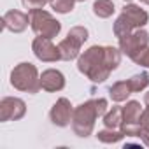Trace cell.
<instances>
[{
  "label": "cell",
  "instance_id": "cell-2",
  "mask_svg": "<svg viewBox=\"0 0 149 149\" xmlns=\"http://www.w3.org/2000/svg\"><path fill=\"white\" fill-rule=\"evenodd\" d=\"M107 112V100L105 98H97V100H88L74 109L72 116V130L77 137H90L97 118L104 116Z\"/></svg>",
  "mask_w": 149,
  "mask_h": 149
},
{
  "label": "cell",
  "instance_id": "cell-10",
  "mask_svg": "<svg viewBox=\"0 0 149 149\" xmlns=\"http://www.w3.org/2000/svg\"><path fill=\"white\" fill-rule=\"evenodd\" d=\"M28 23H30V16L25 14V13H21V11H16V9L7 11V13L2 16V26H4L6 30L13 32V33H21V32H25L26 26H28Z\"/></svg>",
  "mask_w": 149,
  "mask_h": 149
},
{
  "label": "cell",
  "instance_id": "cell-14",
  "mask_svg": "<svg viewBox=\"0 0 149 149\" xmlns=\"http://www.w3.org/2000/svg\"><path fill=\"white\" fill-rule=\"evenodd\" d=\"M132 95V90L128 86V81H118L109 88V97L114 102H125Z\"/></svg>",
  "mask_w": 149,
  "mask_h": 149
},
{
  "label": "cell",
  "instance_id": "cell-7",
  "mask_svg": "<svg viewBox=\"0 0 149 149\" xmlns=\"http://www.w3.org/2000/svg\"><path fill=\"white\" fill-rule=\"evenodd\" d=\"M26 114V104L16 97H6L0 102V121H18Z\"/></svg>",
  "mask_w": 149,
  "mask_h": 149
},
{
  "label": "cell",
  "instance_id": "cell-16",
  "mask_svg": "<svg viewBox=\"0 0 149 149\" xmlns=\"http://www.w3.org/2000/svg\"><path fill=\"white\" fill-rule=\"evenodd\" d=\"M116 7L112 4V0H95V4H93V14L105 19V18H111L114 14Z\"/></svg>",
  "mask_w": 149,
  "mask_h": 149
},
{
  "label": "cell",
  "instance_id": "cell-18",
  "mask_svg": "<svg viewBox=\"0 0 149 149\" xmlns=\"http://www.w3.org/2000/svg\"><path fill=\"white\" fill-rule=\"evenodd\" d=\"M149 84V74L147 72H140V74H135L128 79V86L132 90V93H139L142 90H146Z\"/></svg>",
  "mask_w": 149,
  "mask_h": 149
},
{
  "label": "cell",
  "instance_id": "cell-3",
  "mask_svg": "<svg viewBox=\"0 0 149 149\" xmlns=\"http://www.w3.org/2000/svg\"><path fill=\"white\" fill-rule=\"evenodd\" d=\"M11 84L19 91L32 93V95L37 93L40 90V76L37 67L30 61H23L16 65L11 72Z\"/></svg>",
  "mask_w": 149,
  "mask_h": 149
},
{
  "label": "cell",
  "instance_id": "cell-15",
  "mask_svg": "<svg viewBox=\"0 0 149 149\" xmlns=\"http://www.w3.org/2000/svg\"><path fill=\"white\" fill-rule=\"evenodd\" d=\"M104 125H105V128H112V130L119 128L123 125V107L114 105L109 112H105L104 114Z\"/></svg>",
  "mask_w": 149,
  "mask_h": 149
},
{
  "label": "cell",
  "instance_id": "cell-26",
  "mask_svg": "<svg viewBox=\"0 0 149 149\" xmlns=\"http://www.w3.org/2000/svg\"><path fill=\"white\" fill-rule=\"evenodd\" d=\"M140 2H144V4H147V6H149V0H140Z\"/></svg>",
  "mask_w": 149,
  "mask_h": 149
},
{
  "label": "cell",
  "instance_id": "cell-24",
  "mask_svg": "<svg viewBox=\"0 0 149 149\" xmlns=\"http://www.w3.org/2000/svg\"><path fill=\"white\" fill-rule=\"evenodd\" d=\"M140 125H142V126H146V128H149V105L142 111V116H140Z\"/></svg>",
  "mask_w": 149,
  "mask_h": 149
},
{
  "label": "cell",
  "instance_id": "cell-28",
  "mask_svg": "<svg viewBox=\"0 0 149 149\" xmlns=\"http://www.w3.org/2000/svg\"><path fill=\"white\" fill-rule=\"evenodd\" d=\"M77 2H84V0H77Z\"/></svg>",
  "mask_w": 149,
  "mask_h": 149
},
{
  "label": "cell",
  "instance_id": "cell-20",
  "mask_svg": "<svg viewBox=\"0 0 149 149\" xmlns=\"http://www.w3.org/2000/svg\"><path fill=\"white\" fill-rule=\"evenodd\" d=\"M77 0H49V6L54 13H60V14H67L74 9Z\"/></svg>",
  "mask_w": 149,
  "mask_h": 149
},
{
  "label": "cell",
  "instance_id": "cell-12",
  "mask_svg": "<svg viewBox=\"0 0 149 149\" xmlns=\"http://www.w3.org/2000/svg\"><path fill=\"white\" fill-rule=\"evenodd\" d=\"M121 13L130 19V23L133 25V28H142L149 21V14L144 9H140V6H135V4H126Z\"/></svg>",
  "mask_w": 149,
  "mask_h": 149
},
{
  "label": "cell",
  "instance_id": "cell-27",
  "mask_svg": "<svg viewBox=\"0 0 149 149\" xmlns=\"http://www.w3.org/2000/svg\"><path fill=\"white\" fill-rule=\"evenodd\" d=\"M125 2H132V0H125Z\"/></svg>",
  "mask_w": 149,
  "mask_h": 149
},
{
  "label": "cell",
  "instance_id": "cell-19",
  "mask_svg": "<svg viewBox=\"0 0 149 149\" xmlns=\"http://www.w3.org/2000/svg\"><path fill=\"white\" fill-rule=\"evenodd\" d=\"M123 137H125V133L121 130H112V128H107V130H102V132L97 133V139L104 144H116Z\"/></svg>",
  "mask_w": 149,
  "mask_h": 149
},
{
  "label": "cell",
  "instance_id": "cell-8",
  "mask_svg": "<svg viewBox=\"0 0 149 149\" xmlns=\"http://www.w3.org/2000/svg\"><path fill=\"white\" fill-rule=\"evenodd\" d=\"M32 51L37 56V60H40V61L53 63V61L61 60L60 47L54 46L51 42V39H46V37H35L32 42Z\"/></svg>",
  "mask_w": 149,
  "mask_h": 149
},
{
  "label": "cell",
  "instance_id": "cell-17",
  "mask_svg": "<svg viewBox=\"0 0 149 149\" xmlns=\"http://www.w3.org/2000/svg\"><path fill=\"white\" fill-rule=\"evenodd\" d=\"M133 30H135V28H133V25L130 23V19L121 13V14L118 16V19H116V23H114V35H116L118 39H123V37L130 35Z\"/></svg>",
  "mask_w": 149,
  "mask_h": 149
},
{
  "label": "cell",
  "instance_id": "cell-11",
  "mask_svg": "<svg viewBox=\"0 0 149 149\" xmlns=\"http://www.w3.org/2000/svg\"><path fill=\"white\" fill-rule=\"evenodd\" d=\"M65 88V76L56 68H47L40 74V90L54 93Z\"/></svg>",
  "mask_w": 149,
  "mask_h": 149
},
{
  "label": "cell",
  "instance_id": "cell-1",
  "mask_svg": "<svg viewBox=\"0 0 149 149\" xmlns=\"http://www.w3.org/2000/svg\"><path fill=\"white\" fill-rule=\"evenodd\" d=\"M121 49L112 46H91L77 58V68L91 83H105L121 63Z\"/></svg>",
  "mask_w": 149,
  "mask_h": 149
},
{
  "label": "cell",
  "instance_id": "cell-21",
  "mask_svg": "<svg viewBox=\"0 0 149 149\" xmlns=\"http://www.w3.org/2000/svg\"><path fill=\"white\" fill-rule=\"evenodd\" d=\"M47 2H49V0H23V6L28 11H32V9H42Z\"/></svg>",
  "mask_w": 149,
  "mask_h": 149
},
{
  "label": "cell",
  "instance_id": "cell-9",
  "mask_svg": "<svg viewBox=\"0 0 149 149\" xmlns=\"http://www.w3.org/2000/svg\"><path fill=\"white\" fill-rule=\"evenodd\" d=\"M72 116H74V109H72V104L68 98L61 97L54 102V105L51 107V112H49V118H51V123L63 128V126H68L72 123Z\"/></svg>",
  "mask_w": 149,
  "mask_h": 149
},
{
  "label": "cell",
  "instance_id": "cell-23",
  "mask_svg": "<svg viewBox=\"0 0 149 149\" xmlns=\"http://www.w3.org/2000/svg\"><path fill=\"white\" fill-rule=\"evenodd\" d=\"M137 137L144 142V146H147L149 147V128H146V126H139V130H137Z\"/></svg>",
  "mask_w": 149,
  "mask_h": 149
},
{
  "label": "cell",
  "instance_id": "cell-22",
  "mask_svg": "<svg viewBox=\"0 0 149 149\" xmlns=\"http://www.w3.org/2000/svg\"><path fill=\"white\" fill-rule=\"evenodd\" d=\"M137 65H140V67H146V68H149V47H146L135 60H133Z\"/></svg>",
  "mask_w": 149,
  "mask_h": 149
},
{
  "label": "cell",
  "instance_id": "cell-13",
  "mask_svg": "<svg viewBox=\"0 0 149 149\" xmlns=\"http://www.w3.org/2000/svg\"><path fill=\"white\" fill-rule=\"evenodd\" d=\"M140 116H142V107L140 102L130 100L123 107V125H140Z\"/></svg>",
  "mask_w": 149,
  "mask_h": 149
},
{
  "label": "cell",
  "instance_id": "cell-4",
  "mask_svg": "<svg viewBox=\"0 0 149 149\" xmlns=\"http://www.w3.org/2000/svg\"><path fill=\"white\" fill-rule=\"evenodd\" d=\"M28 16H30V26L37 37L54 39L61 32V23L44 9H32L28 11Z\"/></svg>",
  "mask_w": 149,
  "mask_h": 149
},
{
  "label": "cell",
  "instance_id": "cell-6",
  "mask_svg": "<svg viewBox=\"0 0 149 149\" xmlns=\"http://www.w3.org/2000/svg\"><path fill=\"white\" fill-rule=\"evenodd\" d=\"M146 47H149V33L146 30H142V28H137L130 35L119 39V49H121V53L126 54L132 60H135Z\"/></svg>",
  "mask_w": 149,
  "mask_h": 149
},
{
  "label": "cell",
  "instance_id": "cell-25",
  "mask_svg": "<svg viewBox=\"0 0 149 149\" xmlns=\"http://www.w3.org/2000/svg\"><path fill=\"white\" fill-rule=\"evenodd\" d=\"M144 104H146V105H149V91L144 95Z\"/></svg>",
  "mask_w": 149,
  "mask_h": 149
},
{
  "label": "cell",
  "instance_id": "cell-5",
  "mask_svg": "<svg viewBox=\"0 0 149 149\" xmlns=\"http://www.w3.org/2000/svg\"><path fill=\"white\" fill-rule=\"evenodd\" d=\"M88 40V30L84 26H74L68 30L67 37L58 44L60 53H61V60L70 61V60H76L81 54V47L83 44Z\"/></svg>",
  "mask_w": 149,
  "mask_h": 149
}]
</instances>
